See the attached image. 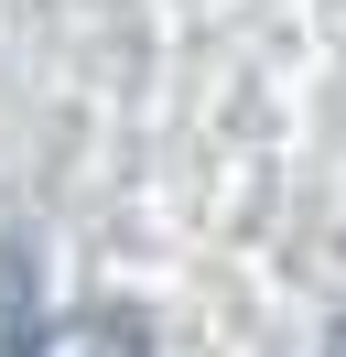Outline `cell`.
<instances>
[{"label": "cell", "instance_id": "obj_1", "mask_svg": "<svg viewBox=\"0 0 346 357\" xmlns=\"http://www.w3.org/2000/svg\"><path fill=\"white\" fill-rule=\"evenodd\" d=\"M11 357H151V335L130 314H54V325H22Z\"/></svg>", "mask_w": 346, "mask_h": 357}, {"label": "cell", "instance_id": "obj_2", "mask_svg": "<svg viewBox=\"0 0 346 357\" xmlns=\"http://www.w3.org/2000/svg\"><path fill=\"white\" fill-rule=\"evenodd\" d=\"M22 325H33V260H22V249H0V357L22 347Z\"/></svg>", "mask_w": 346, "mask_h": 357}, {"label": "cell", "instance_id": "obj_3", "mask_svg": "<svg viewBox=\"0 0 346 357\" xmlns=\"http://www.w3.org/2000/svg\"><path fill=\"white\" fill-rule=\"evenodd\" d=\"M324 357H346V325H336V347H324Z\"/></svg>", "mask_w": 346, "mask_h": 357}]
</instances>
